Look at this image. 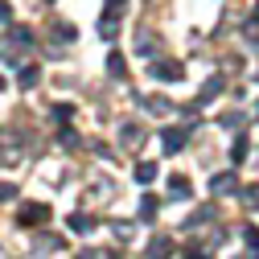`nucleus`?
Here are the masks:
<instances>
[{
    "label": "nucleus",
    "mask_w": 259,
    "mask_h": 259,
    "mask_svg": "<svg viewBox=\"0 0 259 259\" xmlns=\"http://www.w3.org/2000/svg\"><path fill=\"white\" fill-rule=\"evenodd\" d=\"M17 222L21 226H41V222H50V206L46 202H25L17 210Z\"/></svg>",
    "instance_id": "1"
},
{
    "label": "nucleus",
    "mask_w": 259,
    "mask_h": 259,
    "mask_svg": "<svg viewBox=\"0 0 259 259\" xmlns=\"http://www.w3.org/2000/svg\"><path fill=\"white\" fill-rule=\"evenodd\" d=\"M148 74H152V78H165V82H181L185 66H181V62H152Z\"/></svg>",
    "instance_id": "2"
},
{
    "label": "nucleus",
    "mask_w": 259,
    "mask_h": 259,
    "mask_svg": "<svg viewBox=\"0 0 259 259\" xmlns=\"http://www.w3.org/2000/svg\"><path fill=\"white\" fill-rule=\"evenodd\" d=\"M189 193H193V189H189V177H185V173H173V177H169V198H173V202H189Z\"/></svg>",
    "instance_id": "3"
},
{
    "label": "nucleus",
    "mask_w": 259,
    "mask_h": 259,
    "mask_svg": "<svg viewBox=\"0 0 259 259\" xmlns=\"http://www.w3.org/2000/svg\"><path fill=\"white\" fill-rule=\"evenodd\" d=\"M214 218H218V210H214V206H202V210H193V214H189L185 231H198V226H206V222H214Z\"/></svg>",
    "instance_id": "4"
},
{
    "label": "nucleus",
    "mask_w": 259,
    "mask_h": 259,
    "mask_svg": "<svg viewBox=\"0 0 259 259\" xmlns=\"http://www.w3.org/2000/svg\"><path fill=\"white\" fill-rule=\"evenodd\" d=\"M210 189H214V193H235L239 181H235V173H214V177H210Z\"/></svg>",
    "instance_id": "5"
},
{
    "label": "nucleus",
    "mask_w": 259,
    "mask_h": 259,
    "mask_svg": "<svg viewBox=\"0 0 259 259\" xmlns=\"http://www.w3.org/2000/svg\"><path fill=\"white\" fill-rule=\"evenodd\" d=\"M222 87H226V78H222V74H210L206 87H202V95H198V103H210L214 95H222Z\"/></svg>",
    "instance_id": "6"
},
{
    "label": "nucleus",
    "mask_w": 259,
    "mask_h": 259,
    "mask_svg": "<svg viewBox=\"0 0 259 259\" xmlns=\"http://www.w3.org/2000/svg\"><path fill=\"white\" fill-rule=\"evenodd\" d=\"M160 140H165V152H177V148L185 144V127H169V132L160 136Z\"/></svg>",
    "instance_id": "7"
},
{
    "label": "nucleus",
    "mask_w": 259,
    "mask_h": 259,
    "mask_svg": "<svg viewBox=\"0 0 259 259\" xmlns=\"http://www.w3.org/2000/svg\"><path fill=\"white\" fill-rule=\"evenodd\" d=\"M50 33H54V41H74V37H78V29H74V25H66V21H54Z\"/></svg>",
    "instance_id": "8"
},
{
    "label": "nucleus",
    "mask_w": 259,
    "mask_h": 259,
    "mask_svg": "<svg viewBox=\"0 0 259 259\" xmlns=\"http://www.w3.org/2000/svg\"><path fill=\"white\" fill-rule=\"evenodd\" d=\"M66 226H70V231H74V235H91V226H95V222H91V218H87V214H78V210H74V214H70V222H66Z\"/></svg>",
    "instance_id": "9"
},
{
    "label": "nucleus",
    "mask_w": 259,
    "mask_h": 259,
    "mask_svg": "<svg viewBox=\"0 0 259 259\" xmlns=\"http://www.w3.org/2000/svg\"><path fill=\"white\" fill-rule=\"evenodd\" d=\"M169 251H173L169 239H152V243H148V259H169Z\"/></svg>",
    "instance_id": "10"
},
{
    "label": "nucleus",
    "mask_w": 259,
    "mask_h": 259,
    "mask_svg": "<svg viewBox=\"0 0 259 259\" xmlns=\"http://www.w3.org/2000/svg\"><path fill=\"white\" fill-rule=\"evenodd\" d=\"M115 33H119V21H115V17H103V21H99V37H103V41H115Z\"/></svg>",
    "instance_id": "11"
},
{
    "label": "nucleus",
    "mask_w": 259,
    "mask_h": 259,
    "mask_svg": "<svg viewBox=\"0 0 259 259\" xmlns=\"http://www.w3.org/2000/svg\"><path fill=\"white\" fill-rule=\"evenodd\" d=\"M136 181H140V185L156 181V165H152V160H140V165H136Z\"/></svg>",
    "instance_id": "12"
},
{
    "label": "nucleus",
    "mask_w": 259,
    "mask_h": 259,
    "mask_svg": "<svg viewBox=\"0 0 259 259\" xmlns=\"http://www.w3.org/2000/svg\"><path fill=\"white\" fill-rule=\"evenodd\" d=\"M107 74H111V78H123V74H127V66H123V54H111V58H107Z\"/></svg>",
    "instance_id": "13"
},
{
    "label": "nucleus",
    "mask_w": 259,
    "mask_h": 259,
    "mask_svg": "<svg viewBox=\"0 0 259 259\" xmlns=\"http://www.w3.org/2000/svg\"><path fill=\"white\" fill-rule=\"evenodd\" d=\"M247 152H251V140H247V136H239V140H235V148H231V160H239V165H243Z\"/></svg>",
    "instance_id": "14"
},
{
    "label": "nucleus",
    "mask_w": 259,
    "mask_h": 259,
    "mask_svg": "<svg viewBox=\"0 0 259 259\" xmlns=\"http://www.w3.org/2000/svg\"><path fill=\"white\" fill-rule=\"evenodd\" d=\"M136 50H140V54H156V37L140 29V37H136Z\"/></svg>",
    "instance_id": "15"
},
{
    "label": "nucleus",
    "mask_w": 259,
    "mask_h": 259,
    "mask_svg": "<svg viewBox=\"0 0 259 259\" xmlns=\"http://www.w3.org/2000/svg\"><path fill=\"white\" fill-rule=\"evenodd\" d=\"M140 218H144V222L156 218V198H140Z\"/></svg>",
    "instance_id": "16"
},
{
    "label": "nucleus",
    "mask_w": 259,
    "mask_h": 259,
    "mask_svg": "<svg viewBox=\"0 0 259 259\" xmlns=\"http://www.w3.org/2000/svg\"><path fill=\"white\" fill-rule=\"evenodd\" d=\"M243 206L259 210V185H247V193H243Z\"/></svg>",
    "instance_id": "17"
},
{
    "label": "nucleus",
    "mask_w": 259,
    "mask_h": 259,
    "mask_svg": "<svg viewBox=\"0 0 259 259\" xmlns=\"http://www.w3.org/2000/svg\"><path fill=\"white\" fill-rule=\"evenodd\" d=\"M37 74H41L37 66H25V70H21V87H33V82H37Z\"/></svg>",
    "instance_id": "18"
},
{
    "label": "nucleus",
    "mask_w": 259,
    "mask_h": 259,
    "mask_svg": "<svg viewBox=\"0 0 259 259\" xmlns=\"http://www.w3.org/2000/svg\"><path fill=\"white\" fill-rule=\"evenodd\" d=\"M119 136H123L127 144H136V140H144V132H140V127H119Z\"/></svg>",
    "instance_id": "19"
},
{
    "label": "nucleus",
    "mask_w": 259,
    "mask_h": 259,
    "mask_svg": "<svg viewBox=\"0 0 259 259\" xmlns=\"http://www.w3.org/2000/svg\"><path fill=\"white\" fill-rule=\"evenodd\" d=\"M111 231H115L119 239H132V235H136V231H132V222H111Z\"/></svg>",
    "instance_id": "20"
},
{
    "label": "nucleus",
    "mask_w": 259,
    "mask_h": 259,
    "mask_svg": "<svg viewBox=\"0 0 259 259\" xmlns=\"http://www.w3.org/2000/svg\"><path fill=\"white\" fill-rule=\"evenodd\" d=\"M17 198V185H9V181H0V202H13Z\"/></svg>",
    "instance_id": "21"
},
{
    "label": "nucleus",
    "mask_w": 259,
    "mask_h": 259,
    "mask_svg": "<svg viewBox=\"0 0 259 259\" xmlns=\"http://www.w3.org/2000/svg\"><path fill=\"white\" fill-rule=\"evenodd\" d=\"M70 115H74L70 103H58V107H54V119H70Z\"/></svg>",
    "instance_id": "22"
},
{
    "label": "nucleus",
    "mask_w": 259,
    "mask_h": 259,
    "mask_svg": "<svg viewBox=\"0 0 259 259\" xmlns=\"http://www.w3.org/2000/svg\"><path fill=\"white\" fill-rule=\"evenodd\" d=\"M62 144H66V148H78L82 140H78V132H70V127H66V132H62Z\"/></svg>",
    "instance_id": "23"
},
{
    "label": "nucleus",
    "mask_w": 259,
    "mask_h": 259,
    "mask_svg": "<svg viewBox=\"0 0 259 259\" xmlns=\"http://www.w3.org/2000/svg\"><path fill=\"white\" fill-rule=\"evenodd\" d=\"M243 239H247V247H255V251H259V231H255V226H247Z\"/></svg>",
    "instance_id": "24"
},
{
    "label": "nucleus",
    "mask_w": 259,
    "mask_h": 259,
    "mask_svg": "<svg viewBox=\"0 0 259 259\" xmlns=\"http://www.w3.org/2000/svg\"><path fill=\"white\" fill-rule=\"evenodd\" d=\"M239 119H243L239 111H226V115H222V127H239Z\"/></svg>",
    "instance_id": "25"
},
{
    "label": "nucleus",
    "mask_w": 259,
    "mask_h": 259,
    "mask_svg": "<svg viewBox=\"0 0 259 259\" xmlns=\"http://www.w3.org/2000/svg\"><path fill=\"white\" fill-rule=\"evenodd\" d=\"M115 13H123V0H107V17H115Z\"/></svg>",
    "instance_id": "26"
},
{
    "label": "nucleus",
    "mask_w": 259,
    "mask_h": 259,
    "mask_svg": "<svg viewBox=\"0 0 259 259\" xmlns=\"http://www.w3.org/2000/svg\"><path fill=\"white\" fill-rule=\"evenodd\" d=\"M185 259H210V255H206L202 247H189V251H185Z\"/></svg>",
    "instance_id": "27"
},
{
    "label": "nucleus",
    "mask_w": 259,
    "mask_h": 259,
    "mask_svg": "<svg viewBox=\"0 0 259 259\" xmlns=\"http://www.w3.org/2000/svg\"><path fill=\"white\" fill-rule=\"evenodd\" d=\"M95 255H99V251H82V255H78V259H95Z\"/></svg>",
    "instance_id": "28"
},
{
    "label": "nucleus",
    "mask_w": 259,
    "mask_h": 259,
    "mask_svg": "<svg viewBox=\"0 0 259 259\" xmlns=\"http://www.w3.org/2000/svg\"><path fill=\"white\" fill-rule=\"evenodd\" d=\"M255 25H259V5H255Z\"/></svg>",
    "instance_id": "29"
},
{
    "label": "nucleus",
    "mask_w": 259,
    "mask_h": 259,
    "mask_svg": "<svg viewBox=\"0 0 259 259\" xmlns=\"http://www.w3.org/2000/svg\"><path fill=\"white\" fill-rule=\"evenodd\" d=\"M0 91H5V78H0Z\"/></svg>",
    "instance_id": "30"
},
{
    "label": "nucleus",
    "mask_w": 259,
    "mask_h": 259,
    "mask_svg": "<svg viewBox=\"0 0 259 259\" xmlns=\"http://www.w3.org/2000/svg\"><path fill=\"white\" fill-rule=\"evenodd\" d=\"M46 5H54V0H46Z\"/></svg>",
    "instance_id": "31"
},
{
    "label": "nucleus",
    "mask_w": 259,
    "mask_h": 259,
    "mask_svg": "<svg viewBox=\"0 0 259 259\" xmlns=\"http://www.w3.org/2000/svg\"><path fill=\"white\" fill-rule=\"evenodd\" d=\"M255 111H259V107H255Z\"/></svg>",
    "instance_id": "32"
},
{
    "label": "nucleus",
    "mask_w": 259,
    "mask_h": 259,
    "mask_svg": "<svg viewBox=\"0 0 259 259\" xmlns=\"http://www.w3.org/2000/svg\"><path fill=\"white\" fill-rule=\"evenodd\" d=\"M255 259H259V255H255Z\"/></svg>",
    "instance_id": "33"
}]
</instances>
